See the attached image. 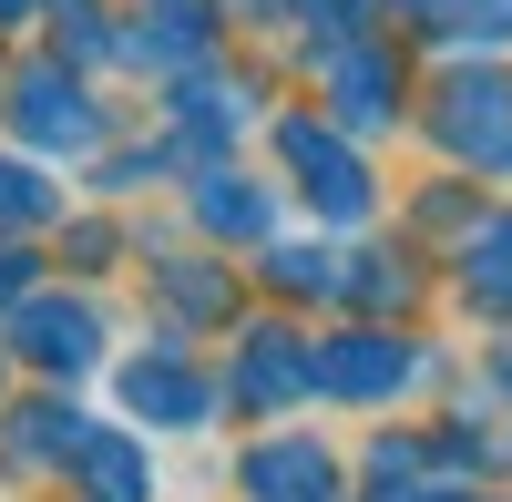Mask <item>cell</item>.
Here are the masks:
<instances>
[{"label":"cell","instance_id":"1","mask_svg":"<svg viewBox=\"0 0 512 502\" xmlns=\"http://www.w3.org/2000/svg\"><path fill=\"white\" fill-rule=\"evenodd\" d=\"M277 154L297 164V195L318 205V216H338V226H359L369 205H379V185H369V164H359V144L338 134V123H277Z\"/></svg>","mask_w":512,"mask_h":502},{"label":"cell","instance_id":"2","mask_svg":"<svg viewBox=\"0 0 512 502\" xmlns=\"http://www.w3.org/2000/svg\"><path fill=\"white\" fill-rule=\"evenodd\" d=\"M441 154L512 175V82L502 72H451L441 82Z\"/></svg>","mask_w":512,"mask_h":502},{"label":"cell","instance_id":"3","mask_svg":"<svg viewBox=\"0 0 512 502\" xmlns=\"http://www.w3.org/2000/svg\"><path fill=\"white\" fill-rule=\"evenodd\" d=\"M123 410L154 431H195L205 410H216V380L185 359V349H144V359H123Z\"/></svg>","mask_w":512,"mask_h":502},{"label":"cell","instance_id":"4","mask_svg":"<svg viewBox=\"0 0 512 502\" xmlns=\"http://www.w3.org/2000/svg\"><path fill=\"white\" fill-rule=\"evenodd\" d=\"M410 380H420V349L390 339V328H349V339L318 349V390H338V400H390Z\"/></svg>","mask_w":512,"mask_h":502},{"label":"cell","instance_id":"5","mask_svg":"<svg viewBox=\"0 0 512 502\" xmlns=\"http://www.w3.org/2000/svg\"><path fill=\"white\" fill-rule=\"evenodd\" d=\"M21 359H41L52 380H72V369L103 359V318L82 298H21Z\"/></svg>","mask_w":512,"mask_h":502},{"label":"cell","instance_id":"6","mask_svg":"<svg viewBox=\"0 0 512 502\" xmlns=\"http://www.w3.org/2000/svg\"><path fill=\"white\" fill-rule=\"evenodd\" d=\"M21 134H31L41 154H82V144H103V113L82 103L72 72H31V82H21Z\"/></svg>","mask_w":512,"mask_h":502},{"label":"cell","instance_id":"7","mask_svg":"<svg viewBox=\"0 0 512 502\" xmlns=\"http://www.w3.org/2000/svg\"><path fill=\"white\" fill-rule=\"evenodd\" d=\"M246 492L256 502H338V462L318 441H267V451H246Z\"/></svg>","mask_w":512,"mask_h":502},{"label":"cell","instance_id":"8","mask_svg":"<svg viewBox=\"0 0 512 502\" xmlns=\"http://www.w3.org/2000/svg\"><path fill=\"white\" fill-rule=\"evenodd\" d=\"M328 93H338V134H379V123L400 113V62L390 52H338Z\"/></svg>","mask_w":512,"mask_h":502},{"label":"cell","instance_id":"9","mask_svg":"<svg viewBox=\"0 0 512 502\" xmlns=\"http://www.w3.org/2000/svg\"><path fill=\"white\" fill-rule=\"evenodd\" d=\"M308 380H318L308 339H277V328H256L246 359H236V400H246V410H277V400H297Z\"/></svg>","mask_w":512,"mask_h":502},{"label":"cell","instance_id":"10","mask_svg":"<svg viewBox=\"0 0 512 502\" xmlns=\"http://www.w3.org/2000/svg\"><path fill=\"white\" fill-rule=\"evenodd\" d=\"M461 287H472V308L512 318V216H482L461 236Z\"/></svg>","mask_w":512,"mask_h":502},{"label":"cell","instance_id":"11","mask_svg":"<svg viewBox=\"0 0 512 502\" xmlns=\"http://www.w3.org/2000/svg\"><path fill=\"white\" fill-rule=\"evenodd\" d=\"M82 482H93V502H144L154 492V472H144V451L123 441V431H93L82 441V462H72Z\"/></svg>","mask_w":512,"mask_h":502},{"label":"cell","instance_id":"12","mask_svg":"<svg viewBox=\"0 0 512 502\" xmlns=\"http://www.w3.org/2000/svg\"><path fill=\"white\" fill-rule=\"evenodd\" d=\"M195 216L216 226V236H256V226H267V195H256L246 175H205L195 185Z\"/></svg>","mask_w":512,"mask_h":502},{"label":"cell","instance_id":"13","mask_svg":"<svg viewBox=\"0 0 512 502\" xmlns=\"http://www.w3.org/2000/svg\"><path fill=\"white\" fill-rule=\"evenodd\" d=\"M52 216H62L52 175H41V164H21V154H0V226H52Z\"/></svg>","mask_w":512,"mask_h":502},{"label":"cell","instance_id":"14","mask_svg":"<svg viewBox=\"0 0 512 502\" xmlns=\"http://www.w3.org/2000/svg\"><path fill=\"white\" fill-rule=\"evenodd\" d=\"M205 31H216V11H195V0H154V31L134 41V52H154V62L175 52L185 62V52H205Z\"/></svg>","mask_w":512,"mask_h":502},{"label":"cell","instance_id":"15","mask_svg":"<svg viewBox=\"0 0 512 502\" xmlns=\"http://www.w3.org/2000/svg\"><path fill=\"white\" fill-rule=\"evenodd\" d=\"M451 31H482V41H512V0H461Z\"/></svg>","mask_w":512,"mask_h":502},{"label":"cell","instance_id":"16","mask_svg":"<svg viewBox=\"0 0 512 502\" xmlns=\"http://www.w3.org/2000/svg\"><path fill=\"white\" fill-rule=\"evenodd\" d=\"M308 11V31H349V21H369V0H297Z\"/></svg>","mask_w":512,"mask_h":502},{"label":"cell","instance_id":"17","mask_svg":"<svg viewBox=\"0 0 512 502\" xmlns=\"http://www.w3.org/2000/svg\"><path fill=\"white\" fill-rule=\"evenodd\" d=\"M21 277H31V267H21V257H0V298H21Z\"/></svg>","mask_w":512,"mask_h":502},{"label":"cell","instance_id":"18","mask_svg":"<svg viewBox=\"0 0 512 502\" xmlns=\"http://www.w3.org/2000/svg\"><path fill=\"white\" fill-rule=\"evenodd\" d=\"M21 11H41V0H0V21H21Z\"/></svg>","mask_w":512,"mask_h":502}]
</instances>
